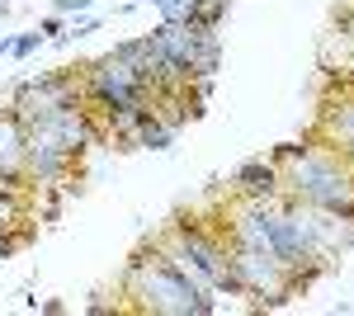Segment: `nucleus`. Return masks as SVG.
Wrapping results in <instances>:
<instances>
[{
  "instance_id": "obj_9",
  "label": "nucleus",
  "mask_w": 354,
  "mask_h": 316,
  "mask_svg": "<svg viewBox=\"0 0 354 316\" xmlns=\"http://www.w3.org/2000/svg\"><path fill=\"white\" fill-rule=\"evenodd\" d=\"M170 147H175V128H165L161 118L147 109L137 132H133V151H170Z\"/></svg>"
},
{
  "instance_id": "obj_6",
  "label": "nucleus",
  "mask_w": 354,
  "mask_h": 316,
  "mask_svg": "<svg viewBox=\"0 0 354 316\" xmlns=\"http://www.w3.org/2000/svg\"><path fill=\"white\" fill-rule=\"evenodd\" d=\"M317 137L330 142L340 156L354 165V95L350 90H335L322 100V113H317Z\"/></svg>"
},
{
  "instance_id": "obj_5",
  "label": "nucleus",
  "mask_w": 354,
  "mask_h": 316,
  "mask_svg": "<svg viewBox=\"0 0 354 316\" xmlns=\"http://www.w3.org/2000/svg\"><path fill=\"white\" fill-rule=\"evenodd\" d=\"M66 104H90L85 100V85H81V71L76 66H62V71H43V76H28L15 85V95H10V113L33 128V123H43V118H53L57 109Z\"/></svg>"
},
{
  "instance_id": "obj_14",
  "label": "nucleus",
  "mask_w": 354,
  "mask_h": 316,
  "mask_svg": "<svg viewBox=\"0 0 354 316\" xmlns=\"http://www.w3.org/2000/svg\"><path fill=\"white\" fill-rule=\"evenodd\" d=\"M38 28H43V33H48V43H53V38L66 33V19H62V15H48V19H38Z\"/></svg>"
},
{
  "instance_id": "obj_7",
  "label": "nucleus",
  "mask_w": 354,
  "mask_h": 316,
  "mask_svg": "<svg viewBox=\"0 0 354 316\" xmlns=\"http://www.w3.org/2000/svg\"><path fill=\"white\" fill-rule=\"evenodd\" d=\"M232 194H245V198H260V203H279L283 198V175L274 156H255V160H241L236 175H232Z\"/></svg>"
},
{
  "instance_id": "obj_17",
  "label": "nucleus",
  "mask_w": 354,
  "mask_h": 316,
  "mask_svg": "<svg viewBox=\"0 0 354 316\" xmlns=\"http://www.w3.org/2000/svg\"><path fill=\"white\" fill-rule=\"evenodd\" d=\"M10 48H15V38H0V57H10Z\"/></svg>"
},
{
  "instance_id": "obj_1",
  "label": "nucleus",
  "mask_w": 354,
  "mask_h": 316,
  "mask_svg": "<svg viewBox=\"0 0 354 316\" xmlns=\"http://www.w3.org/2000/svg\"><path fill=\"white\" fill-rule=\"evenodd\" d=\"M123 292L133 297L137 312H147V316H213L218 312V292L208 288L161 236L151 245H142L128 260Z\"/></svg>"
},
{
  "instance_id": "obj_13",
  "label": "nucleus",
  "mask_w": 354,
  "mask_h": 316,
  "mask_svg": "<svg viewBox=\"0 0 354 316\" xmlns=\"http://www.w3.org/2000/svg\"><path fill=\"white\" fill-rule=\"evenodd\" d=\"M335 38H340L345 48H354V5L340 15V19H335Z\"/></svg>"
},
{
  "instance_id": "obj_8",
  "label": "nucleus",
  "mask_w": 354,
  "mask_h": 316,
  "mask_svg": "<svg viewBox=\"0 0 354 316\" xmlns=\"http://www.w3.org/2000/svg\"><path fill=\"white\" fill-rule=\"evenodd\" d=\"M24 160H28V128L10 113V109H0V175L28 180Z\"/></svg>"
},
{
  "instance_id": "obj_4",
  "label": "nucleus",
  "mask_w": 354,
  "mask_h": 316,
  "mask_svg": "<svg viewBox=\"0 0 354 316\" xmlns=\"http://www.w3.org/2000/svg\"><path fill=\"white\" fill-rule=\"evenodd\" d=\"M161 241L189 264L213 292L245 297L241 279L232 274V245H227V232H222V227H203V222H194V217H175V222L161 232Z\"/></svg>"
},
{
  "instance_id": "obj_10",
  "label": "nucleus",
  "mask_w": 354,
  "mask_h": 316,
  "mask_svg": "<svg viewBox=\"0 0 354 316\" xmlns=\"http://www.w3.org/2000/svg\"><path fill=\"white\" fill-rule=\"evenodd\" d=\"M43 43H48V33H43V28H28V33H19V38H15V48H10V57H19V62H28V57L38 53Z\"/></svg>"
},
{
  "instance_id": "obj_15",
  "label": "nucleus",
  "mask_w": 354,
  "mask_h": 316,
  "mask_svg": "<svg viewBox=\"0 0 354 316\" xmlns=\"http://www.w3.org/2000/svg\"><path fill=\"white\" fill-rule=\"evenodd\" d=\"M19 245H24V232H0V260H5V255H15Z\"/></svg>"
},
{
  "instance_id": "obj_16",
  "label": "nucleus",
  "mask_w": 354,
  "mask_h": 316,
  "mask_svg": "<svg viewBox=\"0 0 354 316\" xmlns=\"http://www.w3.org/2000/svg\"><path fill=\"white\" fill-rule=\"evenodd\" d=\"M43 312H48V316H62V312H66V302H57V297H48V302H43Z\"/></svg>"
},
{
  "instance_id": "obj_2",
  "label": "nucleus",
  "mask_w": 354,
  "mask_h": 316,
  "mask_svg": "<svg viewBox=\"0 0 354 316\" xmlns=\"http://www.w3.org/2000/svg\"><path fill=\"white\" fill-rule=\"evenodd\" d=\"M274 165L283 175V194L312 203V208H330L340 217H354V165L330 142H293L279 147Z\"/></svg>"
},
{
  "instance_id": "obj_12",
  "label": "nucleus",
  "mask_w": 354,
  "mask_h": 316,
  "mask_svg": "<svg viewBox=\"0 0 354 316\" xmlns=\"http://www.w3.org/2000/svg\"><path fill=\"white\" fill-rule=\"evenodd\" d=\"M90 5H95V0H53V15L76 19V15H90Z\"/></svg>"
},
{
  "instance_id": "obj_3",
  "label": "nucleus",
  "mask_w": 354,
  "mask_h": 316,
  "mask_svg": "<svg viewBox=\"0 0 354 316\" xmlns=\"http://www.w3.org/2000/svg\"><path fill=\"white\" fill-rule=\"evenodd\" d=\"M147 38H128L118 43L113 53L95 57L81 66V85H85V100L100 109H113V104H133V100H151V80H147Z\"/></svg>"
},
{
  "instance_id": "obj_18",
  "label": "nucleus",
  "mask_w": 354,
  "mask_h": 316,
  "mask_svg": "<svg viewBox=\"0 0 354 316\" xmlns=\"http://www.w3.org/2000/svg\"><path fill=\"white\" fill-rule=\"evenodd\" d=\"M0 19H10V5H5V0H0Z\"/></svg>"
},
{
  "instance_id": "obj_11",
  "label": "nucleus",
  "mask_w": 354,
  "mask_h": 316,
  "mask_svg": "<svg viewBox=\"0 0 354 316\" xmlns=\"http://www.w3.org/2000/svg\"><path fill=\"white\" fill-rule=\"evenodd\" d=\"M104 19L100 15H76V19H66V43H76V38H90V33H100Z\"/></svg>"
}]
</instances>
